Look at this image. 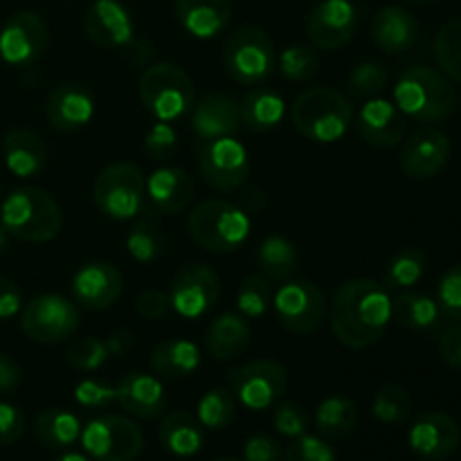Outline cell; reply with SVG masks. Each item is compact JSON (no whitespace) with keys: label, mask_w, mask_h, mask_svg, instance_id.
<instances>
[{"label":"cell","mask_w":461,"mask_h":461,"mask_svg":"<svg viewBox=\"0 0 461 461\" xmlns=\"http://www.w3.org/2000/svg\"><path fill=\"white\" fill-rule=\"evenodd\" d=\"M392 320L390 293L374 279H349L336 291L329 309L333 336L349 349L376 345Z\"/></svg>","instance_id":"cell-1"},{"label":"cell","mask_w":461,"mask_h":461,"mask_svg":"<svg viewBox=\"0 0 461 461\" xmlns=\"http://www.w3.org/2000/svg\"><path fill=\"white\" fill-rule=\"evenodd\" d=\"M291 120L297 133L311 142L331 144L345 138L354 124V106L336 88H309L297 95L291 106Z\"/></svg>","instance_id":"cell-2"},{"label":"cell","mask_w":461,"mask_h":461,"mask_svg":"<svg viewBox=\"0 0 461 461\" xmlns=\"http://www.w3.org/2000/svg\"><path fill=\"white\" fill-rule=\"evenodd\" d=\"M394 104L419 122L448 120L457 108V93L444 72L428 66L408 68L394 86Z\"/></svg>","instance_id":"cell-3"},{"label":"cell","mask_w":461,"mask_h":461,"mask_svg":"<svg viewBox=\"0 0 461 461\" xmlns=\"http://www.w3.org/2000/svg\"><path fill=\"white\" fill-rule=\"evenodd\" d=\"M0 221L9 234L21 241L48 243L63 223L61 207L41 187H18L5 198Z\"/></svg>","instance_id":"cell-4"},{"label":"cell","mask_w":461,"mask_h":461,"mask_svg":"<svg viewBox=\"0 0 461 461\" xmlns=\"http://www.w3.org/2000/svg\"><path fill=\"white\" fill-rule=\"evenodd\" d=\"M187 228L189 237L203 250L223 255V252L239 250L248 241V237H250V216L246 214L243 207L234 205V203L212 198V201L194 207V212L189 214Z\"/></svg>","instance_id":"cell-5"},{"label":"cell","mask_w":461,"mask_h":461,"mask_svg":"<svg viewBox=\"0 0 461 461\" xmlns=\"http://www.w3.org/2000/svg\"><path fill=\"white\" fill-rule=\"evenodd\" d=\"M194 84L183 68L153 63L140 77V99L158 122H176L192 113Z\"/></svg>","instance_id":"cell-6"},{"label":"cell","mask_w":461,"mask_h":461,"mask_svg":"<svg viewBox=\"0 0 461 461\" xmlns=\"http://www.w3.org/2000/svg\"><path fill=\"white\" fill-rule=\"evenodd\" d=\"M277 52L268 32L248 25L234 32L223 50L225 70L243 86H257L268 79L275 70Z\"/></svg>","instance_id":"cell-7"},{"label":"cell","mask_w":461,"mask_h":461,"mask_svg":"<svg viewBox=\"0 0 461 461\" xmlns=\"http://www.w3.org/2000/svg\"><path fill=\"white\" fill-rule=\"evenodd\" d=\"M147 180L131 162H113L95 180V205L115 221H129L142 212Z\"/></svg>","instance_id":"cell-8"},{"label":"cell","mask_w":461,"mask_h":461,"mask_svg":"<svg viewBox=\"0 0 461 461\" xmlns=\"http://www.w3.org/2000/svg\"><path fill=\"white\" fill-rule=\"evenodd\" d=\"M81 315L75 302L57 293L32 297L21 315V327L32 342L59 345L79 329Z\"/></svg>","instance_id":"cell-9"},{"label":"cell","mask_w":461,"mask_h":461,"mask_svg":"<svg viewBox=\"0 0 461 461\" xmlns=\"http://www.w3.org/2000/svg\"><path fill=\"white\" fill-rule=\"evenodd\" d=\"M81 446L95 461H133L144 448V432L131 419L106 414L81 428Z\"/></svg>","instance_id":"cell-10"},{"label":"cell","mask_w":461,"mask_h":461,"mask_svg":"<svg viewBox=\"0 0 461 461\" xmlns=\"http://www.w3.org/2000/svg\"><path fill=\"white\" fill-rule=\"evenodd\" d=\"M279 324L295 336H311L327 320V297L309 279L286 282L273 297Z\"/></svg>","instance_id":"cell-11"},{"label":"cell","mask_w":461,"mask_h":461,"mask_svg":"<svg viewBox=\"0 0 461 461\" xmlns=\"http://www.w3.org/2000/svg\"><path fill=\"white\" fill-rule=\"evenodd\" d=\"M198 169L216 192H234L250 176V156L234 138L203 140L198 142Z\"/></svg>","instance_id":"cell-12"},{"label":"cell","mask_w":461,"mask_h":461,"mask_svg":"<svg viewBox=\"0 0 461 461\" xmlns=\"http://www.w3.org/2000/svg\"><path fill=\"white\" fill-rule=\"evenodd\" d=\"M228 378L239 403L246 405L248 410H255V412L277 403L288 387L286 369L275 360L248 363L243 367L232 369Z\"/></svg>","instance_id":"cell-13"},{"label":"cell","mask_w":461,"mask_h":461,"mask_svg":"<svg viewBox=\"0 0 461 461\" xmlns=\"http://www.w3.org/2000/svg\"><path fill=\"white\" fill-rule=\"evenodd\" d=\"M221 295V279L205 264H187L174 275L169 288L171 309L180 318L196 320L210 313Z\"/></svg>","instance_id":"cell-14"},{"label":"cell","mask_w":461,"mask_h":461,"mask_svg":"<svg viewBox=\"0 0 461 461\" xmlns=\"http://www.w3.org/2000/svg\"><path fill=\"white\" fill-rule=\"evenodd\" d=\"M48 48V25L34 12H18L0 30V59L9 66H30Z\"/></svg>","instance_id":"cell-15"},{"label":"cell","mask_w":461,"mask_h":461,"mask_svg":"<svg viewBox=\"0 0 461 461\" xmlns=\"http://www.w3.org/2000/svg\"><path fill=\"white\" fill-rule=\"evenodd\" d=\"M453 144L450 138L439 129H419L405 140L401 149V169L412 180L435 178L450 160Z\"/></svg>","instance_id":"cell-16"},{"label":"cell","mask_w":461,"mask_h":461,"mask_svg":"<svg viewBox=\"0 0 461 461\" xmlns=\"http://www.w3.org/2000/svg\"><path fill=\"white\" fill-rule=\"evenodd\" d=\"M408 444L421 459L444 461L457 453L461 428L450 414L430 410L414 419L408 432Z\"/></svg>","instance_id":"cell-17"},{"label":"cell","mask_w":461,"mask_h":461,"mask_svg":"<svg viewBox=\"0 0 461 461\" xmlns=\"http://www.w3.org/2000/svg\"><path fill=\"white\" fill-rule=\"evenodd\" d=\"M358 25V9L351 0H322L306 21V34L320 50H338L347 45Z\"/></svg>","instance_id":"cell-18"},{"label":"cell","mask_w":461,"mask_h":461,"mask_svg":"<svg viewBox=\"0 0 461 461\" xmlns=\"http://www.w3.org/2000/svg\"><path fill=\"white\" fill-rule=\"evenodd\" d=\"M124 291V277L108 261H90L72 277V297L90 311L111 309Z\"/></svg>","instance_id":"cell-19"},{"label":"cell","mask_w":461,"mask_h":461,"mask_svg":"<svg viewBox=\"0 0 461 461\" xmlns=\"http://www.w3.org/2000/svg\"><path fill=\"white\" fill-rule=\"evenodd\" d=\"M86 36L97 48H126L135 39V23L120 0H95L84 18Z\"/></svg>","instance_id":"cell-20"},{"label":"cell","mask_w":461,"mask_h":461,"mask_svg":"<svg viewBox=\"0 0 461 461\" xmlns=\"http://www.w3.org/2000/svg\"><path fill=\"white\" fill-rule=\"evenodd\" d=\"M356 129L360 138L376 149H392L405 138L408 117L396 108V104L387 99L372 97L356 117Z\"/></svg>","instance_id":"cell-21"},{"label":"cell","mask_w":461,"mask_h":461,"mask_svg":"<svg viewBox=\"0 0 461 461\" xmlns=\"http://www.w3.org/2000/svg\"><path fill=\"white\" fill-rule=\"evenodd\" d=\"M192 129L201 140L234 138L241 129V108L239 102L223 93H207L194 104Z\"/></svg>","instance_id":"cell-22"},{"label":"cell","mask_w":461,"mask_h":461,"mask_svg":"<svg viewBox=\"0 0 461 461\" xmlns=\"http://www.w3.org/2000/svg\"><path fill=\"white\" fill-rule=\"evenodd\" d=\"M45 115L57 131H63V133L79 131L93 120L95 99L86 86L68 81L50 93L45 102Z\"/></svg>","instance_id":"cell-23"},{"label":"cell","mask_w":461,"mask_h":461,"mask_svg":"<svg viewBox=\"0 0 461 461\" xmlns=\"http://www.w3.org/2000/svg\"><path fill=\"white\" fill-rule=\"evenodd\" d=\"M117 403L135 419H158L167 410V392L160 378L151 374L131 372L115 385Z\"/></svg>","instance_id":"cell-24"},{"label":"cell","mask_w":461,"mask_h":461,"mask_svg":"<svg viewBox=\"0 0 461 461\" xmlns=\"http://www.w3.org/2000/svg\"><path fill=\"white\" fill-rule=\"evenodd\" d=\"M147 196L160 214H178L194 198L192 176L183 167H160L149 176Z\"/></svg>","instance_id":"cell-25"},{"label":"cell","mask_w":461,"mask_h":461,"mask_svg":"<svg viewBox=\"0 0 461 461\" xmlns=\"http://www.w3.org/2000/svg\"><path fill=\"white\" fill-rule=\"evenodd\" d=\"M372 39L385 54L408 52L419 39L417 18L399 5L378 9L372 21Z\"/></svg>","instance_id":"cell-26"},{"label":"cell","mask_w":461,"mask_h":461,"mask_svg":"<svg viewBox=\"0 0 461 461\" xmlns=\"http://www.w3.org/2000/svg\"><path fill=\"white\" fill-rule=\"evenodd\" d=\"M176 18L194 39H214L232 18L230 0H176Z\"/></svg>","instance_id":"cell-27"},{"label":"cell","mask_w":461,"mask_h":461,"mask_svg":"<svg viewBox=\"0 0 461 461\" xmlns=\"http://www.w3.org/2000/svg\"><path fill=\"white\" fill-rule=\"evenodd\" d=\"M5 165L18 178L39 176L48 165V147L30 129H14L3 140Z\"/></svg>","instance_id":"cell-28"},{"label":"cell","mask_w":461,"mask_h":461,"mask_svg":"<svg viewBox=\"0 0 461 461\" xmlns=\"http://www.w3.org/2000/svg\"><path fill=\"white\" fill-rule=\"evenodd\" d=\"M250 324L241 313L219 315L205 331V347L216 360H234L250 345Z\"/></svg>","instance_id":"cell-29"},{"label":"cell","mask_w":461,"mask_h":461,"mask_svg":"<svg viewBox=\"0 0 461 461\" xmlns=\"http://www.w3.org/2000/svg\"><path fill=\"white\" fill-rule=\"evenodd\" d=\"M158 437L167 453L176 455V457H192L205 446V432H203L201 421L183 410H176L162 419Z\"/></svg>","instance_id":"cell-30"},{"label":"cell","mask_w":461,"mask_h":461,"mask_svg":"<svg viewBox=\"0 0 461 461\" xmlns=\"http://www.w3.org/2000/svg\"><path fill=\"white\" fill-rule=\"evenodd\" d=\"M201 365V349L189 340H165L153 349L149 367L158 378H187Z\"/></svg>","instance_id":"cell-31"},{"label":"cell","mask_w":461,"mask_h":461,"mask_svg":"<svg viewBox=\"0 0 461 461\" xmlns=\"http://www.w3.org/2000/svg\"><path fill=\"white\" fill-rule=\"evenodd\" d=\"M239 108H241V124H246L255 133H268L277 129L279 122L284 120L286 102L277 90L259 86L241 99Z\"/></svg>","instance_id":"cell-32"},{"label":"cell","mask_w":461,"mask_h":461,"mask_svg":"<svg viewBox=\"0 0 461 461\" xmlns=\"http://www.w3.org/2000/svg\"><path fill=\"white\" fill-rule=\"evenodd\" d=\"M167 239L162 232V225L158 221V212L144 210L140 212L135 223L126 232V250L138 264H151L158 257L165 255Z\"/></svg>","instance_id":"cell-33"},{"label":"cell","mask_w":461,"mask_h":461,"mask_svg":"<svg viewBox=\"0 0 461 461\" xmlns=\"http://www.w3.org/2000/svg\"><path fill=\"white\" fill-rule=\"evenodd\" d=\"M297 248L284 234H270L257 250V268L270 282H284L297 270Z\"/></svg>","instance_id":"cell-34"},{"label":"cell","mask_w":461,"mask_h":461,"mask_svg":"<svg viewBox=\"0 0 461 461\" xmlns=\"http://www.w3.org/2000/svg\"><path fill=\"white\" fill-rule=\"evenodd\" d=\"M392 318L396 324L410 329V331H428V329H435L439 324L441 311L432 297L408 291L392 300Z\"/></svg>","instance_id":"cell-35"},{"label":"cell","mask_w":461,"mask_h":461,"mask_svg":"<svg viewBox=\"0 0 461 461\" xmlns=\"http://www.w3.org/2000/svg\"><path fill=\"white\" fill-rule=\"evenodd\" d=\"M358 423V405L345 396H329L315 410V428L322 439H340L354 432Z\"/></svg>","instance_id":"cell-36"},{"label":"cell","mask_w":461,"mask_h":461,"mask_svg":"<svg viewBox=\"0 0 461 461\" xmlns=\"http://www.w3.org/2000/svg\"><path fill=\"white\" fill-rule=\"evenodd\" d=\"M36 439L45 448L61 450L75 444L81 437V423L72 412L61 408H48L36 417Z\"/></svg>","instance_id":"cell-37"},{"label":"cell","mask_w":461,"mask_h":461,"mask_svg":"<svg viewBox=\"0 0 461 461\" xmlns=\"http://www.w3.org/2000/svg\"><path fill=\"white\" fill-rule=\"evenodd\" d=\"M428 270L426 252L419 248H401L390 259L383 277V286L387 291H401V288H412L423 279Z\"/></svg>","instance_id":"cell-38"},{"label":"cell","mask_w":461,"mask_h":461,"mask_svg":"<svg viewBox=\"0 0 461 461\" xmlns=\"http://www.w3.org/2000/svg\"><path fill=\"white\" fill-rule=\"evenodd\" d=\"M234 414H237L234 394L225 387H214V390L205 392L203 399L198 401L196 419L201 421L203 428L223 430L234 421Z\"/></svg>","instance_id":"cell-39"},{"label":"cell","mask_w":461,"mask_h":461,"mask_svg":"<svg viewBox=\"0 0 461 461\" xmlns=\"http://www.w3.org/2000/svg\"><path fill=\"white\" fill-rule=\"evenodd\" d=\"M273 284L270 279H266L264 275H250L241 282L237 293V306L239 313L243 318L257 320L261 315L268 313V309L273 306Z\"/></svg>","instance_id":"cell-40"},{"label":"cell","mask_w":461,"mask_h":461,"mask_svg":"<svg viewBox=\"0 0 461 461\" xmlns=\"http://www.w3.org/2000/svg\"><path fill=\"white\" fill-rule=\"evenodd\" d=\"M435 59L444 75L461 84V18L448 21L437 32Z\"/></svg>","instance_id":"cell-41"},{"label":"cell","mask_w":461,"mask_h":461,"mask_svg":"<svg viewBox=\"0 0 461 461\" xmlns=\"http://www.w3.org/2000/svg\"><path fill=\"white\" fill-rule=\"evenodd\" d=\"M372 412L383 423H401L412 412V399L405 387L390 383L374 394Z\"/></svg>","instance_id":"cell-42"},{"label":"cell","mask_w":461,"mask_h":461,"mask_svg":"<svg viewBox=\"0 0 461 461\" xmlns=\"http://www.w3.org/2000/svg\"><path fill=\"white\" fill-rule=\"evenodd\" d=\"M279 68L291 81H309L320 70V54L309 45H291L279 57Z\"/></svg>","instance_id":"cell-43"},{"label":"cell","mask_w":461,"mask_h":461,"mask_svg":"<svg viewBox=\"0 0 461 461\" xmlns=\"http://www.w3.org/2000/svg\"><path fill=\"white\" fill-rule=\"evenodd\" d=\"M387 84V70L376 61H363L351 70L349 93L356 97L372 99L383 93Z\"/></svg>","instance_id":"cell-44"},{"label":"cell","mask_w":461,"mask_h":461,"mask_svg":"<svg viewBox=\"0 0 461 461\" xmlns=\"http://www.w3.org/2000/svg\"><path fill=\"white\" fill-rule=\"evenodd\" d=\"M108 356L111 354L106 349V342L99 340V338L86 336L68 349V363L79 369V372H97L106 363Z\"/></svg>","instance_id":"cell-45"},{"label":"cell","mask_w":461,"mask_h":461,"mask_svg":"<svg viewBox=\"0 0 461 461\" xmlns=\"http://www.w3.org/2000/svg\"><path fill=\"white\" fill-rule=\"evenodd\" d=\"M279 461H338L336 450L327 444V439L313 435H302L293 439L282 453Z\"/></svg>","instance_id":"cell-46"},{"label":"cell","mask_w":461,"mask_h":461,"mask_svg":"<svg viewBox=\"0 0 461 461\" xmlns=\"http://www.w3.org/2000/svg\"><path fill=\"white\" fill-rule=\"evenodd\" d=\"M437 304L444 318L461 322V264L446 270L437 286Z\"/></svg>","instance_id":"cell-47"},{"label":"cell","mask_w":461,"mask_h":461,"mask_svg":"<svg viewBox=\"0 0 461 461\" xmlns=\"http://www.w3.org/2000/svg\"><path fill=\"white\" fill-rule=\"evenodd\" d=\"M144 147L156 162H169L178 151V133L169 122H156L144 138Z\"/></svg>","instance_id":"cell-48"},{"label":"cell","mask_w":461,"mask_h":461,"mask_svg":"<svg viewBox=\"0 0 461 461\" xmlns=\"http://www.w3.org/2000/svg\"><path fill=\"white\" fill-rule=\"evenodd\" d=\"M273 426L279 435L288 437V439H297V437L306 435V430H309V414L295 401H284L275 410Z\"/></svg>","instance_id":"cell-49"},{"label":"cell","mask_w":461,"mask_h":461,"mask_svg":"<svg viewBox=\"0 0 461 461\" xmlns=\"http://www.w3.org/2000/svg\"><path fill=\"white\" fill-rule=\"evenodd\" d=\"M75 401L81 408L88 410H104L117 401L115 387L99 378H86L75 387Z\"/></svg>","instance_id":"cell-50"},{"label":"cell","mask_w":461,"mask_h":461,"mask_svg":"<svg viewBox=\"0 0 461 461\" xmlns=\"http://www.w3.org/2000/svg\"><path fill=\"white\" fill-rule=\"evenodd\" d=\"M25 432V414L12 403H0V446H12Z\"/></svg>","instance_id":"cell-51"},{"label":"cell","mask_w":461,"mask_h":461,"mask_svg":"<svg viewBox=\"0 0 461 461\" xmlns=\"http://www.w3.org/2000/svg\"><path fill=\"white\" fill-rule=\"evenodd\" d=\"M243 459L246 461H279L282 459V446L270 435H255L243 446Z\"/></svg>","instance_id":"cell-52"},{"label":"cell","mask_w":461,"mask_h":461,"mask_svg":"<svg viewBox=\"0 0 461 461\" xmlns=\"http://www.w3.org/2000/svg\"><path fill=\"white\" fill-rule=\"evenodd\" d=\"M135 311H138L140 318L144 320H162L167 318V313L171 311V302L167 293L160 291H147L135 300Z\"/></svg>","instance_id":"cell-53"},{"label":"cell","mask_w":461,"mask_h":461,"mask_svg":"<svg viewBox=\"0 0 461 461\" xmlns=\"http://www.w3.org/2000/svg\"><path fill=\"white\" fill-rule=\"evenodd\" d=\"M439 354L448 367L461 372V324L446 329L439 338Z\"/></svg>","instance_id":"cell-54"},{"label":"cell","mask_w":461,"mask_h":461,"mask_svg":"<svg viewBox=\"0 0 461 461\" xmlns=\"http://www.w3.org/2000/svg\"><path fill=\"white\" fill-rule=\"evenodd\" d=\"M23 297L16 284L7 277H0V320H9L21 311Z\"/></svg>","instance_id":"cell-55"},{"label":"cell","mask_w":461,"mask_h":461,"mask_svg":"<svg viewBox=\"0 0 461 461\" xmlns=\"http://www.w3.org/2000/svg\"><path fill=\"white\" fill-rule=\"evenodd\" d=\"M21 383V367L7 354H0V394H9Z\"/></svg>","instance_id":"cell-56"},{"label":"cell","mask_w":461,"mask_h":461,"mask_svg":"<svg viewBox=\"0 0 461 461\" xmlns=\"http://www.w3.org/2000/svg\"><path fill=\"white\" fill-rule=\"evenodd\" d=\"M135 347V333L131 329H117L115 333H111V338L106 340V349L111 356L126 354Z\"/></svg>","instance_id":"cell-57"},{"label":"cell","mask_w":461,"mask_h":461,"mask_svg":"<svg viewBox=\"0 0 461 461\" xmlns=\"http://www.w3.org/2000/svg\"><path fill=\"white\" fill-rule=\"evenodd\" d=\"M126 48H129V57L135 66H144V63L153 57L151 45H149V41H144V39H133L129 45H126Z\"/></svg>","instance_id":"cell-58"},{"label":"cell","mask_w":461,"mask_h":461,"mask_svg":"<svg viewBox=\"0 0 461 461\" xmlns=\"http://www.w3.org/2000/svg\"><path fill=\"white\" fill-rule=\"evenodd\" d=\"M243 201L248 203V210L259 212L261 207L266 205V194L261 192V189H250V192H248V196L243 198Z\"/></svg>","instance_id":"cell-59"},{"label":"cell","mask_w":461,"mask_h":461,"mask_svg":"<svg viewBox=\"0 0 461 461\" xmlns=\"http://www.w3.org/2000/svg\"><path fill=\"white\" fill-rule=\"evenodd\" d=\"M54 461H90L86 455H79V453H66V455H59Z\"/></svg>","instance_id":"cell-60"},{"label":"cell","mask_w":461,"mask_h":461,"mask_svg":"<svg viewBox=\"0 0 461 461\" xmlns=\"http://www.w3.org/2000/svg\"><path fill=\"white\" fill-rule=\"evenodd\" d=\"M7 248V230L0 225V255H3V250Z\"/></svg>","instance_id":"cell-61"},{"label":"cell","mask_w":461,"mask_h":461,"mask_svg":"<svg viewBox=\"0 0 461 461\" xmlns=\"http://www.w3.org/2000/svg\"><path fill=\"white\" fill-rule=\"evenodd\" d=\"M410 3H417V5H426V3H432V0H410Z\"/></svg>","instance_id":"cell-62"},{"label":"cell","mask_w":461,"mask_h":461,"mask_svg":"<svg viewBox=\"0 0 461 461\" xmlns=\"http://www.w3.org/2000/svg\"><path fill=\"white\" fill-rule=\"evenodd\" d=\"M212 461H239V459H232V457H219V459H212Z\"/></svg>","instance_id":"cell-63"}]
</instances>
